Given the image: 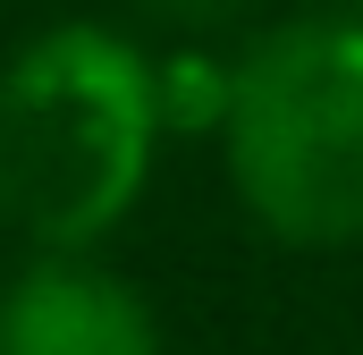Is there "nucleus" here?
Returning a JSON list of instances; mask_svg holds the SVG:
<instances>
[{
	"label": "nucleus",
	"instance_id": "3",
	"mask_svg": "<svg viewBox=\"0 0 363 355\" xmlns=\"http://www.w3.org/2000/svg\"><path fill=\"white\" fill-rule=\"evenodd\" d=\"M0 355H161V313L93 246H34L0 288Z\"/></svg>",
	"mask_w": 363,
	"mask_h": 355
},
{
	"label": "nucleus",
	"instance_id": "4",
	"mask_svg": "<svg viewBox=\"0 0 363 355\" xmlns=\"http://www.w3.org/2000/svg\"><path fill=\"white\" fill-rule=\"evenodd\" d=\"M152 85H161V127H169V136H220V110H228V60H211V51L152 60Z\"/></svg>",
	"mask_w": 363,
	"mask_h": 355
},
{
	"label": "nucleus",
	"instance_id": "2",
	"mask_svg": "<svg viewBox=\"0 0 363 355\" xmlns=\"http://www.w3.org/2000/svg\"><path fill=\"white\" fill-rule=\"evenodd\" d=\"M220 161L262 237L363 246V9L279 17L228 60Z\"/></svg>",
	"mask_w": 363,
	"mask_h": 355
},
{
	"label": "nucleus",
	"instance_id": "6",
	"mask_svg": "<svg viewBox=\"0 0 363 355\" xmlns=\"http://www.w3.org/2000/svg\"><path fill=\"white\" fill-rule=\"evenodd\" d=\"M321 9H363V0H321Z\"/></svg>",
	"mask_w": 363,
	"mask_h": 355
},
{
	"label": "nucleus",
	"instance_id": "5",
	"mask_svg": "<svg viewBox=\"0 0 363 355\" xmlns=\"http://www.w3.org/2000/svg\"><path fill=\"white\" fill-rule=\"evenodd\" d=\"M237 0H135V17H152V26H178V34H203V26H220Z\"/></svg>",
	"mask_w": 363,
	"mask_h": 355
},
{
	"label": "nucleus",
	"instance_id": "1",
	"mask_svg": "<svg viewBox=\"0 0 363 355\" xmlns=\"http://www.w3.org/2000/svg\"><path fill=\"white\" fill-rule=\"evenodd\" d=\"M169 127L127 26H43L0 60V220L34 246H101L152 186Z\"/></svg>",
	"mask_w": 363,
	"mask_h": 355
}]
</instances>
